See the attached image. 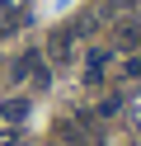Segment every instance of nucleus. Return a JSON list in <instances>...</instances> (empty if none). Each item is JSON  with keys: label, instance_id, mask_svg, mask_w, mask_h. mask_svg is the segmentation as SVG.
<instances>
[{"label": "nucleus", "instance_id": "f257e3e1", "mask_svg": "<svg viewBox=\"0 0 141 146\" xmlns=\"http://www.w3.org/2000/svg\"><path fill=\"white\" fill-rule=\"evenodd\" d=\"M113 42L118 47H141V19H122L118 33H113Z\"/></svg>", "mask_w": 141, "mask_h": 146}, {"label": "nucleus", "instance_id": "f03ea898", "mask_svg": "<svg viewBox=\"0 0 141 146\" xmlns=\"http://www.w3.org/2000/svg\"><path fill=\"white\" fill-rule=\"evenodd\" d=\"M71 38H75L71 29H56V33H52V57H56V61L71 57Z\"/></svg>", "mask_w": 141, "mask_h": 146}, {"label": "nucleus", "instance_id": "7ed1b4c3", "mask_svg": "<svg viewBox=\"0 0 141 146\" xmlns=\"http://www.w3.org/2000/svg\"><path fill=\"white\" fill-rule=\"evenodd\" d=\"M108 52H89V71H85V76H89V85H99V80H103V66H108Z\"/></svg>", "mask_w": 141, "mask_h": 146}, {"label": "nucleus", "instance_id": "20e7f679", "mask_svg": "<svg viewBox=\"0 0 141 146\" xmlns=\"http://www.w3.org/2000/svg\"><path fill=\"white\" fill-rule=\"evenodd\" d=\"M24 113H28V104H24V99H9V104H5V118H9V123H19Z\"/></svg>", "mask_w": 141, "mask_h": 146}, {"label": "nucleus", "instance_id": "39448f33", "mask_svg": "<svg viewBox=\"0 0 141 146\" xmlns=\"http://www.w3.org/2000/svg\"><path fill=\"white\" fill-rule=\"evenodd\" d=\"M118 108H122V94H108V99H103V104H99V113L108 118V113H118Z\"/></svg>", "mask_w": 141, "mask_h": 146}, {"label": "nucleus", "instance_id": "423d86ee", "mask_svg": "<svg viewBox=\"0 0 141 146\" xmlns=\"http://www.w3.org/2000/svg\"><path fill=\"white\" fill-rule=\"evenodd\" d=\"M0 146H19V132H14V127H0Z\"/></svg>", "mask_w": 141, "mask_h": 146}, {"label": "nucleus", "instance_id": "0eeeda50", "mask_svg": "<svg viewBox=\"0 0 141 146\" xmlns=\"http://www.w3.org/2000/svg\"><path fill=\"white\" fill-rule=\"evenodd\" d=\"M113 10H132V5H141V0H108Z\"/></svg>", "mask_w": 141, "mask_h": 146}]
</instances>
